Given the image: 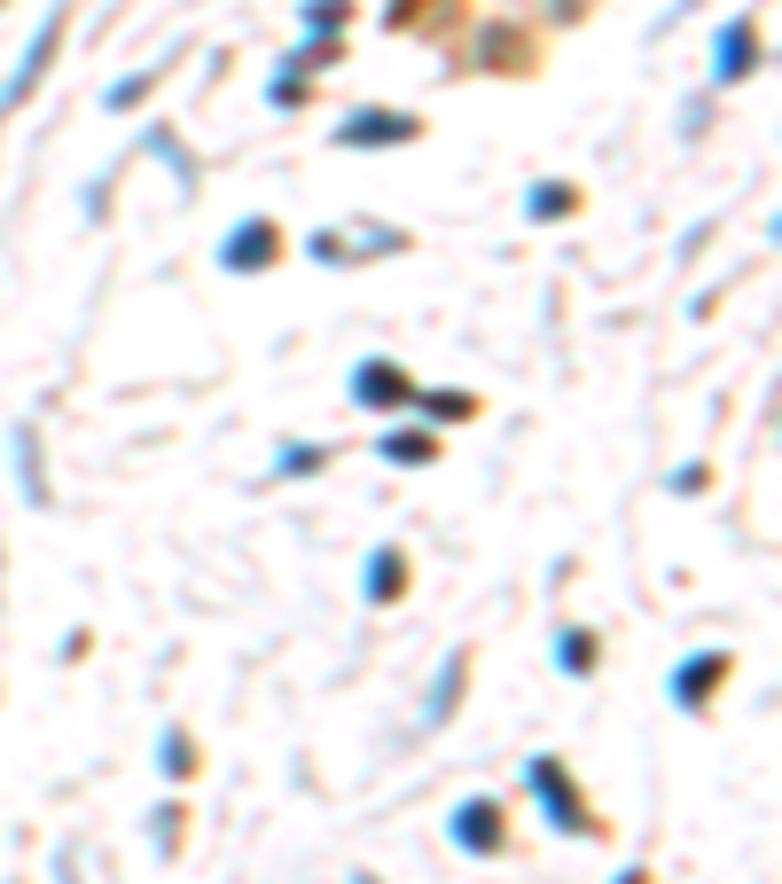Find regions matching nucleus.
<instances>
[{"label":"nucleus","mask_w":782,"mask_h":884,"mask_svg":"<svg viewBox=\"0 0 782 884\" xmlns=\"http://www.w3.org/2000/svg\"><path fill=\"white\" fill-rule=\"evenodd\" d=\"M321 462H329V455H321V447H306V438H290V447L275 455V470H282V478H306V470H321Z\"/></svg>","instance_id":"obj_15"},{"label":"nucleus","mask_w":782,"mask_h":884,"mask_svg":"<svg viewBox=\"0 0 782 884\" xmlns=\"http://www.w3.org/2000/svg\"><path fill=\"white\" fill-rule=\"evenodd\" d=\"M751 63H759V32L736 17V24H720V40H713V78L720 86H736V78H751Z\"/></svg>","instance_id":"obj_6"},{"label":"nucleus","mask_w":782,"mask_h":884,"mask_svg":"<svg viewBox=\"0 0 782 884\" xmlns=\"http://www.w3.org/2000/svg\"><path fill=\"white\" fill-rule=\"evenodd\" d=\"M399 587H407V556L399 548H376L368 556V603H392Z\"/></svg>","instance_id":"obj_11"},{"label":"nucleus","mask_w":782,"mask_h":884,"mask_svg":"<svg viewBox=\"0 0 782 884\" xmlns=\"http://www.w3.org/2000/svg\"><path fill=\"white\" fill-rule=\"evenodd\" d=\"M525 775H533V799L548 807V822H556V830H579V838L594 830V822H587V799H579V790H571L564 775H556V759H533Z\"/></svg>","instance_id":"obj_3"},{"label":"nucleus","mask_w":782,"mask_h":884,"mask_svg":"<svg viewBox=\"0 0 782 884\" xmlns=\"http://www.w3.org/2000/svg\"><path fill=\"white\" fill-rule=\"evenodd\" d=\"M336 141L344 149H399V141H415V118L407 110H353L336 126Z\"/></svg>","instance_id":"obj_4"},{"label":"nucleus","mask_w":782,"mask_h":884,"mask_svg":"<svg viewBox=\"0 0 782 884\" xmlns=\"http://www.w3.org/2000/svg\"><path fill=\"white\" fill-rule=\"evenodd\" d=\"M157 767H164L172 782H181V775L196 767V752H189V736H181V728H164V736H157Z\"/></svg>","instance_id":"obj_14"},{"label":"nucleus","mask_w":782,"mask_h":884,"mask_svg":"<svg viewBox=\"0 0 782 884\" xmlns=\"http://www.w3.org/2000/svg\"><path fill=\"white\" fill-rule=\"evenodd\" d=\"M619 884H650V876H634V869H626V876H619Z\"/></svg>","instance_id":"obj_19"},{"label":"nucleus","mask_w":782,"mask_h":884,"mask_svg":"<svg viewBox=\"0 0 782 884\" xmlns=\"http://www.w3.org/2000/svg\"><path fill=\"white\" fill-rule=\"evenodd\" d=\"M353 884H376V876H353Z\"/></svg>","instance_id":"obj_20"},{"label":"nucleus","mask_w":782,"mask_h":884,"mask_svg":"<svg viewBox=\"0 0 782 884\" xmlns=\"http://www.w3.org/2000/svg\"><path fill=\"white\" fill-rule=\"evenodd\" d=\"M720 681H728V658H720V650H705V658H688V665L673 673V704H705V696H713Z\"/></svg>","instance_id":"obj_8"},{"label":"nucleus","mask_w":782,"mask_h":884,"mask_svg":"<svg viewBox=\"0 0 782 884\" xmlns=\"http://www.w3.org/2000/svg\"><path fill=\"white\" fill-rule=\"evenodd\" d=\"M384 462H399V470L439 462V430H392V438H384Z\"/></svg>","instance_id":"obj_10"},{"label":"nucleus","mask_w":782,"mask_h":884,"mask_svg":"<svg viewBox=\"0 0 782 884\" xmlns=\"http://www.w3.org/2000/svg\"><path fill=\"white\" fill-rule=\"evenodd\" d=\"M17 470H24V493H32V509H47V478H40V438H32V430H17Z\"/></svg>","instance_id":"obj_13"},{"label":"nucleus","mask_w":782,"mask_h":884,"mask_svg":"<svg viewBox=\"0 0 782 884\" xmlns=\"http://www.w3.org/2000/svg\"><path fill=\"white\" fill-rule=\"evenodd\" d=\"M298 95H306V55H298V63H282V78H275V110H290Z\"/></svg>","instance_id":"obj_17"},{"label":"nucleus","mask_w":782,"mask_h":884,"mask_svg":"<svg viewBox=\"0 0 782 884\" xmlns=\"http://www.w3.org/2000/svg\"><path fill=\"white\" fill-rule=\"evenodd\" d=\"M344 24V0H313V9H306V32H336Z\"/></svg>","instance_id":"obj_18"},{"label":"nucleus","mask_w":782,"mask_h":884,"mask_svg":"<svg viewBox=\"0 0 782 884\" xmlns=\"http://www.w3.org/2000/svg\"><path fill=\"white\" fill-rule=\"evenodd\" d=\"M353 400H361V407H399V400H415V392H407V369L361 361V369H353Z\"/></svg>","instance_id":"obj_7"},{"label":"nucleus","mask_w":782,"mask_h":884,"mask_svg":"<svg viewBox=\"0 0 782 884\" xmlns=\"http://www.w3.org/2000/svg\"><path fill=\"white\" fill-rule=\"evenodd\" d=\"M55 47H63V9L32 32V47H24V63H17V78L0 86V110H24L32 95H40V78H47V63H55Z\"/></svg>","instance_id":"obj_1"},{"label":"nucleus","mask_w":782,"mask_h":884,"mask_svg":"<svg viewBox=\"0 0 782 884\" xmlns=\"http://www.w3.org/2000/svg\"><path fill=\"white\" fill-rule=\"evenodd\" d=\"M571 204H579V189H571V181H533V196H525V212H533V220H564Z\"/></svg>","instance_id":"obj_12"},{"label":"nucleus","mask_w":782,"mask_h":884,"mask_svg":"<svg viewBox=\"0 0 782 884\" xmlns=\"http://www.w3.org/2000/svg\"><path fill=\"white\" fill-rule=\"evenodd\" d=\"M556 665H564V673H594V642H587V635H564V642H556Z\"/></svg>","instance_id":"obj_16"},{"label":"nucleus","mask_w":782,"mask_h":884,"mask_svg":"<svg viewBox=\"0 0 782 884\" xmlns=\"http://www.w3.org/2000/svg\"><path fill=\"white\" fill-rule=\"evenodd\" d=\"M501 830H508V822H501L493 799H462V807H454V845H462V853L493 861V853H501Z\"/></svg>","instance_id":"obj_5"},{"label":"nucleus","mask_w":782,"mask_h":884,"mask_svg":"<svg viewBox=\"0 0 782 884\" xmlns=\"http://www.w3.org/2000/svg\"><path fill=\"white\" fill-rule=\"evenodd\" d=\"M275 251H282L275 220H243V227H227V243H219V267H227V275H258V267H275Z\"/></svg>","instance_id":"obj_2"},{"label":"nucleus","mask_w":782,"mask_h":884,"mask_svg":"<svg viewBox=\"0 0 782 884\" xmlns=\"http://www.w3.org/2000/svg\"><path fill=\"white\" fill-rule=\"evenodd\" d=\"M462 681H470V658L454 650L447 665H439V681H430V704H422V721L439 728V721H454V704H462Z\"/></svg>","instance_id":"obj_9"}]
</instances>
